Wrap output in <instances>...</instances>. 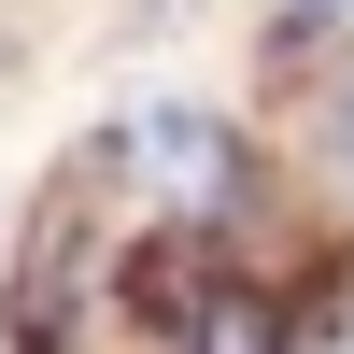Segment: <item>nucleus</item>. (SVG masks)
<instances>
[{"label": "nucleus", "mask_w": 354, "mask_h": 354, "mask_svg": "<svg viewBox=\"0 0 354 354\" xmlns=\"http://www.w3.org/2000/svg\"><path fill=\"white\" fill-rule=\"evenodd\" d=\"M312 142H326V170H340V185H354V71L326 85V100H312Z\"/></svg>", "instance_id": "f03ea898"}, {"label": "nucleus", "mask_w": 354, "mask_h": 354, "mask_svg": "<svg viewBox=\"0 0 354 354\" xmlns=\"http://www.w3.org/2000/svg\"><path fill=\"white\" fill-rule=\"evenodd\" d=\"M113 156H128L142 185L170 198V213H198V227H227V213H241V185H255L241 128H227L213 100H142L128 128H113Z\"/></svg>", "instance_id": "f257e3e1"}]
</instances>
